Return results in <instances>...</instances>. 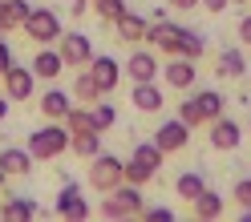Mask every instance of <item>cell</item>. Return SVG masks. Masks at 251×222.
I'll return each mask as SVG.
<instances>
[{"instance_id": "cell-13", "label": "cell", "mask_w": 251, "mask_h": 222, "mask_svg": "<svg viewBox=\"0 0 251 222\" xmlns=\"http://www.w3.org/2000/svg\"><path fill=\"white\" fill-rule=\"evenodd\" d=\"M162 65H158V57L154 53H146V49H138V53H130V61H126V73H130V81L138 85V81H154V73H158Z\"/></svg>"}, {"instance_id": "cell-2", "label": "cell", "mask_w": 251, "mask_h": 222, "mask_svg": "<svg viewBox=\"0 0 251 222\" xmlns=\"http://www.w3.org/2000/svg\"><path fill=\"white\" fill-rule=\"evenodd\" d=\"M126 182V162L114 154H98L89 157V186L98 190V194H114V190Z\"/></svg>"}, {"instance_id": "cell-12", "label": "cell", "mask_w": 251, "mask_h": 222, "mask_svg": "<svg viewBox=\"0 0 251 222\" xmlns=\"http://www.w3.org/2000/svg\"><path fill=\"white\" fill-rule=\"evenodd\" d=\"M114 28H118V37H122V41H146L150 21H146V17H138V12H130V8H122L118 17H114Z\"/></svg>"}, {"instance_id": "cell-8", "label": "cell", "mask_w": 251, "mask_h": 222, "mask_svg": "<svg viewBox=\"0 0 251 222\" xmlns=\"http://www.w3.org/2000/svg\"><path fill=\"white\" fill-rule=\"evenodd\" d=\"M178 37H182V24H175V21H154L146 33V41H154V49L170 53V57H178Z\"/></svg>"}, {"instance_id": "cell-42", "label": "cell", "mask_w": 251, "mask_h": 222, "mask_svg": "<svg viewBox=\"0 0 251 222\" xmlns=\"http://www.w3.org/2000/svg\"><path fill=\"white\" fill-rule=\"evenodd\" d=\"M8 117V93H0V121Z\"/></svg>"}, {"instance_id": "cell-7", "label": "cell", "mask_w": 251, "mask_h": 222, "mask_svg": "<svg viewBox=\"0 0 251 222\" xmlns=\"http://www.w3.org/2000/svg\"><path fill=\"white\" fill-rule=\"evenodd\" d=\"M33 85H37L33 65H28V69L12 65V69L4 73V93H8V101H28V97H33Z\"/></svg>"}, {"instance_id": "cell-19", "label": "cell", "mask_w": 251, "mask_h": 222, "mask_svg": "<svg viewBox=\"0 0 251 222\" xmlns=\"http://www.w3.org/2000/svg\"><path fill=\"white\" fill-rule=\"evenodd\" d=\"M215 73H219V77H243V73H247V57H243V49H223V53H219Z\"/></svg>"}, {"instance_id": "cell-36", "label": "cell", "mask_w": 251, "mask_h": 222, "mask_svg": "<svg viewBox=\"0 0 251 222\" xmlns=\"http://www.w3.org/2000/svg\"><path fill=\"white\" fill-rule=\"evenodd\" d=\"M146 222H175V210H166V206H154V210H142Z\"/></svg>"}, {"instance_id": "cell-23", "label": "cell", "mask_w": 251, "mask_h": 222, "mask_svg": "<svg viewBox=\"0 0 251 222\" xmlns=\"http://www.w3.org/2000/svg\"><path fill=\"white\" fill-rule=\"evenodd\" d=\"M114 198L126 206V214H130V218H138V214L146 210V206H142V186H130V182H122V186L114 190Z\"/></svg>"}, {"instance_id": "cell-29", "label": "cell", "mask_w": 251, "mask_h": 222, "mask_svg": "<svg viewBox=\"0 0 251 222\" xmlns=\"http://www.w3.org/2000/svg\"><path fill=\"white\" fill-rule=\"evenodd\" d=\"M89 113H93V130H98V133H105L109 125L118 121V113H114V105H105V101H93V105H89Z\"/></svg>"}, {"instance_id": "cell-30", "label": "cell", "mask_w": 251, "mask_h": 222, "mask_svg": "<svg viewBox=\"0 0 251 222\" xmlns=\"http://www.w3.org/2000/svg\"><path fill=\"white\" fill-rule=\"evenodd\" d=\"M65 125H69V133H81V130H93V113H89V109H69V113H65Z\"/></svg>"}, {"instance_id": "cell-15", "label": "cell", "mask_w": 251, "mask_h": 222, "mask_svg": "<svg viewBox=\"0 0 251 222\" xmlns=\"http://www.w3.org/2000/svg\"><path fill=\"white\" fill-rule=\"evenodd\" d=\"M61 69H65V57H61L57 49H45V44H41V53L33 57V73L45 77V81H57Z\"/></svg>"}, {"instance_id": "cell-18", "label": "cell", "mask_w": 251, "mask_h": 222, "mask_svg": "<svg viewBox=\"0 0 251 222\" xmlns=\"http://www.w3.org/2000/svg\"><path fill=\"white\" fill-rule=\"evenodd\" d=\"M28 12H33L28 0H0V21H4V28H25Z\"/></svg>"}, {"instance_id": "cell-11", "label": "cell", "mask_w": 251, "mask_h": 222, "mask_svg": "<svg viewBox=\"0 0 251 222\" xmlns=\"http://www.w3.org/2000/svg\"><path fill=\"white\" fill-rule=\"evenodd\" d=\"M57 214L61 218H89V202L81 198V186H61V194H57Z\"/></svg>"}, {"instance_id": "cell-5", "label": "cell", "mask_w": 251, "mask_h": 222, "mask_svg": "<svg viewBox=\"0 0 251 222\" xmlns=\"http://www.w3.org/2000/svg\"><path fill=\"white\" fill-rule=\"evenodd\" d=\"M154 141H158L162 154H178V150H186V141H191V125H186L182 117L162 121L158 130H154Z\"/></svg>"}, {"instance_id": "cell-38", "label": "cell", "mask_w": 251, "mask_h": 222, "mask_svg": "<svg viewBox=\"0 0 251 222\" xmlns=\"http://www.w3.org/2000/svg\"><path fill=\"white\" fill-rule=\"evenodd\" d=\"M199 8H207V12H215V17H219V12H223V8H231V0H202Z\"/></svg>"}, {"instance_id": "cell-43", "label": "cell", "mask_w": 251, "mask_h": 222, "mask_svg": "<svg viewBox=\"0 0 251 222\" xmlns=\"http://www.w3.org/2000/svg\"><path fill=\"white\" fill-rule=\"evenodd\" d=\"M231 4H251V0H231Z\"/></svg>"}, {"instance_id": "cell-4", "label": "cell", "mask_w": 251, "mask_h": 222, "mask_svg": "<svg viewBox=\"0 0 251 222\" xmlns=\"http://www.w3.org/2000/svg\"><path fill=\"white\" fill-rule=\"evenodd\" d=\"M57 53L65 57V65L85 69L89 61H93V44H89L85 33H61V37H57Z\"/></svg>"}, {"instance_id": "cell-10", "label": "cell", "mask_w": 251, "mask_h": 222, "mask_svg": "<svg viewBox=\"0 0 251 222\" xmlns=\"http://www.w3.org/2000/svg\"><path fill=\"white\" fill-rule=\"evenodd\" d=\"M199 61H191V57H175L170 65H162V77H166V85L170 89H191L195 85V77H199Z\"/></svg>"}, {"instance_id": "cell-28", "label": "cell", "mask_w": 251, "mask_h": 222, "mask_svg": "<svg viewBox=\"0 0 251 222\" xmlns=\"http://www.w3.org/2000/svg\"><path fill=\"white\" fill-rule=\"evenodd\" d=\"M202 53H207V41H202V33H191V28H182V37H178V57L199 61Z\"/></svg>"}, {"instance_id": "cell-20", "label": "cell", "mask_w": 251, "mask_h": 222, "mask_svg": "<svg viewBox=\"0 0 251 222\" xmlns=\"http://www.w3.org/2000/svg\"><path fill=\"white\" fill-rule=\"evenodd\" d=\"M69 150H73L77 157H98V154H101V133H98V130H81V133H73Z\"/></svg>"}, {"instance_id": "cell-22", "label": "cell", "mask_w": 251, "mask_h": 222, "mask_svg": "<svg viewBox=\"0 0 251 222\" xmlns=\"http://www.w3.org/2000/svg\"><path fill=\"white\" fill-rule=\"evenodd\" d=\"M191 206H195V218H202V222H211V218L223 214V198H219L215 190H202V194H199Z\"/></svg>"}, {"instance_id": "cell-14", "label": "cell", "mask_w": 251, "mask_h": 222, "mask_svg": "<svg viewBox=\"0 0 251 222\" xmlns=\"http://www.w3.org/2000/svg\"><path fill=\"white\" fill-rule=\"evenodd\" d=\"M130 101H134V109H142V113H158V109L166 105L162 101V89L154 85V81H138L134 93H130Z\"/></svg>"}, {"instance_id": "cell-44", "label": "cell", "mask_w": 251, "mask_h": 222, "mask_svg": "<svg viewBox=\"0 0 251 222\" xmlns=\"http://www.w3.org/2000/svg\"><path fill=\"white\" fill-rule=\"evenodd\" d=\"M4 178H8V174H4V170H0V186H4Z\"/></svg>"}, {"instance_id": "cell-16", "label": "cell", "mask_w": 251, "mask_h": 222, "mask_svg": "<svg viewBox=\"0 0 251 222\" xmlns=\"http://www.w3.org/2000/svg\"><path fill=\"white\" fill-rule=\"evenodd\" d=\"M0 170H4L8 178H21V174L33 170V154H28V150H17V146L0 150Z\"/></svg>"}, {"instance_id": "cell-6", "label": "cell", "mask_w": 251, "mask_h": 222, "mask_svg": "<svg viewBox=\"0 0 251 222\" xmlns=\"http://www.w3.org/2000/svg\"><path fill=\"white\" fill-rule=\"evenodd\" d=\"M239 141H243V125L239 121H231V117H215L211 121V150L231 154V150H239Z\"/></svg>"}, {"instance_id": "cell-32", "label": "cell", "mask_w": 251, "mask_h": 222, "mask_svg": "<svg viewBox=\"0 0 251 222\" xmlns=\"http://www.w3.org/2000/svg\"><path fill=\"white\" fill-rule=\"evenodd\" d=\"M150 178H154V170H150V166L134 162V157H130V162H126V182H130V186H146Z\"/></svg>"}, {"instance_id": "cell-26", "label": "cell", "mask_w": 251, "mask_h": 222, "mask_svg": "<svg viewBox=\"0 0 251 222\" xmlns=\"http://www.w3.org/2000/svg\"><path fill=\"white\" fill-rule=\"evenodd\" d=\"M33 214H37V202H33V198H8L4 206H0V218H8V222L33 218Z\"/></svg>"}, {"instance_id": "cell-40", "label": "cell", "mask_w": 251, "mask_h": 222, "mask_svg": "<svg viewBox=\"0 0 251 222\" xmlns=\"http://www.w3.org/2000/svg\"><path fill=\"white\" fill-rule=\"evenodd\" d=\"M199 4H202V0H170V8H182V12L186 8H199Z\"/></svg>"}, {"instance_id": "cell-37", "label": "cell", "mask_w": 251, "mask_h": 222, "mask_svg": "<svg viewBox=\"0 0 251 222\" xmlns=\"http://www.w3.org/2000/svg\"><path fill=\"white\" fill-rule=\"evenodd\" d=\"M8 69H12V53H8V44L0 41V77H4Z\"/></svg>"}, {"instance_id": "cell-9", "label": "cell", "mask_w": 251, "mask_h": 222, "mask_svg": "<svg viewBox=\"0 0 251 222\" xmlns=\"http://www.w3.org/2000/svg\"><path fill=\"white\" fill-rule=\"evenodd\" d=\"M85 69H89V77H93V81L101 85V93H114V89H118V81H122V73H126L114 57H93Z\"/></svg>"}, {"instance_id": "cell-34", "label": "cell", "mask_w": 251, "mask_h": 222, "mask_svg": "<svg viewBox=\"0 0 251 222\" xmlns=\"http://www.w3.org/2000/svg\"><path fill=\"white\" fill-rule=\"evenodd\" d=\"M231 194H235V202H239L243 210H251V178H239V182H235V190H231Z\"/></svg>"}, {"instance_id": "cell-21", "label": "cell", "mask_w": 251, "mask_h": 222, "mask_svg": "<svg viewBox=\"0 0 251 222\" xmlns=\"http://www.w3.org/2000/svg\"><path fill=\"white\" fill-rule=\"evenodd\" d=\"M195 101H199V109H202V113H207V125H211L215 117H223L227 97H223L219 89H199V93H195Z\"/></svg>"}, {"instance_id": "cell-41", "label": "cell", "mask_w": 251, "mask_h": 222, "mask_svg": "<svg viewBox=\"0 0 251 222\" xmlns=\"http://www.w3.org/2000/svg\"><path fill=\"white\" fill-rule=\"evenodd\" d=\"M85 8H89V0H69V12H73V17H81Z\"/></svg>"}, {"instance_id": "cell-33", "label": "cell", "mask_w": 251, "mask_h": 222, "mask_svg": "<svg viewBox=\"0 0 251 222\" xmlns=\"http://www.w3.org/2000/svg\"><path fill=\"white\" fill-rule=\"evenodd\" d=\"M89 4H93V12H98L101 21H114L118 12L126 8V0H89Z\"/></svg>"}, {"instance_id": "cell-25", "label": "cell", "mask_w": 251, "mask_h": 222, "mask_svg": "<svg viewBox=\"0 0 251 222\" xmlns=\"http://www.w3.org/2000/svg\"><path fill=\"white\" fill-rule=\"evenodd\" d=\"M162 150H158V141H138V146H134V162H142V166H150L154 174H158L162 170Z\"/></svg>"}, {"instance_id": "cell-1", "label": "cell", "mask_w": 251, "mask_h": 222, "mask_svg": "<svg viewBox=\"0 0 251 222\" xmlns=\"http://www.w3.org/2000/svg\"><path fill=\"white\" fill-rule=\"evenodd\" d=\"M69 125L65 121H57V125H41V130L28 133V154H33V162H53V157H61L69 150Z\"/></svg>"}, {"instance_id": "cell-17", "label": "cell", "mask_w": 251, "mask_h": 222, "mask_svg": "<svg viewBox=\"0 0 251 222\" xmlns=\"http://www.w3.org/2000/svg\"><path fill=\"white\" fill-rule=\"evenodd\" d=\"M73 109V101H69V93L65 89H49L41 97V113L49 117V121H65V113Z\"/></svg>"}, {"instance_id": "cell-39", "label": "cell", "mask_w": 251, "mask_h": 222, "mask_svg": "<svg viewBox=\"0 0 251 222\" xmlns=\"http://www.w3.org/2000/svg\"><path fill=\"white\" fill-rule=\"evenodd\" d=\"M239 41H243V44H251V12L239 21Z\"/></svg>"}, {"instance_id": "cell-3", "label": "cell", "mask_w": 251, "mask_h": 222, "mask_svg": "<svg viewBox=\"0 0 251 222\" xmlns=\"http://www.w3.org/2000/svg\"><path fill=\"white\" fill-rule=\"evenodd\" d=\"M25 37L37 41V44H53L61 37V17H57L53 8H33V12H28V21H25Z\"/></svg>"}, {"instance_id": "cell-27", "label": "cell", "mask_w": 251, "mask_h": 222, "mask_svg": "<svg viewBox=\"0 0 251 222\" xmlns=\"http://www.w3.org/2000/svg\"><path fill=\"white\" fill-rule=\"evenodd\" d=\"M175 190H178V198H186V202H195L202 190H207V182H202V174H178V182H175Z\"/></svg>"}, {"instance_id": "cell-24", "label": "cell", "mask_w": 251, "mask_h": 222, "mask_svg": "<svg viewBox=\"0 0 251 222\" xmlns=\"http://www.w3.org/2000/svg\"><path fill=\"white\" fill-rule=\"evenodd\" d=\"M73 97H77V101H89V105L105 97V93H101V85L89 77V69H85V73H77V81H73Z\"/></svg>"}, {"instance_id": "cell-45", "label": "cell", "mask_w": 251, "mask_h": 222, "mask_svg": "<svg viewBox=\"0 0 251 222\" xmlns=\"http://www.w3.org/2000/svg\"><path fill=\"white\" fill-rule=\"evenodd\" d=\"M0 33H4V21H0Z\"/></svg>"}, {"instance_id": "cell-31", "label": "cell", "mask_w": 251, "mask_h": 222, "mask_svg": "<svg viewBox=\"0 0 251 222\" xmlns=\"http://www.w3.org/2000/svg\"><path fill=\"white\" fill-rule=\"evenodd\" d=\"M178 117H182L186 125H191V130H199V125H207V113H202V109H199V101H195V97L178 105Z\"/></svg>"}, {"instance_id": "cell-35", "label": "cell", "mask_w": 251, "mask_h": 222, "mask_svg": "<svg viewBox=\"0 0 251 222\" xmlns=\"http://www.w3.org/2000/svg\"><path fill=\"white\" fill-rule=\"evenodd\" d=\"M101 218H130V214H126V206L118 198H105L101 202Z\"/></svg>"}]
</instances>
